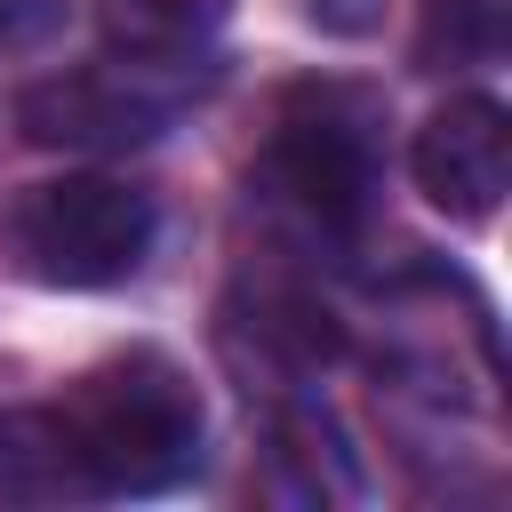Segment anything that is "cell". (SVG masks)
<instances>
[{
	"label": "cell",
	"instance_id": "ba28073f",
	"mask_svg": "<svg viewBox=\"0 0 512 512\" xmlns=\"http://www.w3.org/2000/svg\"><path fill=\"white\" fill-rule=\"evenodd\" d=\"M304 16H312L320 32L360 40V32H376V24H384V0H304Z\"/></svg>",
	"mask_w": 512,
	"mask_h": 512
},
{
	"label": "cell",
	"instance_id": "3957f363",
	"mask_svg": "<svg viewBox=\"0 0 512 512\" xmlns=\"http://www.w3.org/2000/svg\"><path fill=\"white\" fill-rule=\"evenodd\" d=\"M376 96L344 88V80H320V88H296L272 120V144H264V184L280 208H296L312 232H360L368 200H376Z\"/></svg>",
	"mask_w": 512,
	"mask_h": 512
},
{
	"label": "cell",
	"instance_id": "5b68a950",
	"mask_svg": "<svg viewBox=\"0 0 512 512\" xmlns=\"http://www.w3.org/2000/svg\"><path fill=\"white\" fill-rule=\"evenodd\" d=\"M16 128L32 144H64V152H128V144L160 136V104L128 96L104 72H64V80H40L16 96Z\"/></svg>",
	"mask_w": 512,
	"mask_h": 512
},
{
	"label": "cell",
	"instance_id": "9c48e42d",
	"mask_svg": "<svg viewBox=\"0 0 512 512\" xmlns=\"http://www.w3.org/2000/svg\"><path fill=\"white\" fill-rule=\"evenodd\" d=\"M24 8H32V0H0V24H16V16H24Z\"/></svg>",
	"mask_w": 512,
	"mask_h": 512
},
{
	"label": "cell",
	"instance_id": "52a82bcc",
	"mask_svg": "<svg viewBox=\"0 0 512 512\" xmlns=\"http://www.w3.org/2000/svg\"><path fill=\"white\" fill-rule=\"evenodd\" d=\"M224 16H232V0H96L104 48L128 64H176V56L208 48Z\"/></svg>",
	"mask_w": 512,
	"mask_h": 512
},
{
	"label": "cell",
	"instance_id": "6da1fadb",
	"mask_svg": "<svg viewBox=\"0 0 512 512\" xmlns=\"http://www.w3.org/2000/svg\"><path fill=\"white\" fill-rule=\"evenodd\" d=\"M64 440L80 456V480L88 496H152V488H176L192 464H200V392L192 376L136 344V352H112L96 360L64 400Z\"/></svg>",
	"mask_w": 512,
	"mask_h": 512
},
{
	"label": "cell",
	"instance_id": "277c9868",
	"mask_svg": "<svg viewBox=\"0 0 512 512\" xmlns=\"http://www.w3.org/2000/svg\"><path fill=\"white\" fill-rule=\"evenodd\" d=\"M416 192L456 216V224H488L504 208V184H512V120L496 96H456L440 104L424 128H416Z\"/></svg>",
	"mask_w": 512,
	"mask_h": 512
},
{
	"label": "cell",
	"instance_id": "8992f818",
	"mask_svg": "<svg viewBox=\"0 0 512 512\" xmlns=\"http://www.w3.org/2000/svg\"><path fill=\"white\" fill-rule=\"evenodd\" d=\"M80 456L56 408H0V504H80Z\"/></svg>",
	"mask_w": 512,
	"mask_h": 512
},
{
	"label": "cell",
	"instance_id": "7a4b0ae2",
	"mask_svg": "<svg viewBox=\"0 0 512 512\" xmlns=\"http://www.w3.org/2000/svg\"><path fill=\"white\" fill-rule=\"evenodd\" d=\"M152 192L120 176H56L8 208V256L40 288H120L152 256Z\"/></svg>",
	"mask_w": 512,
	"mask_h": 512
}]
</instances>
